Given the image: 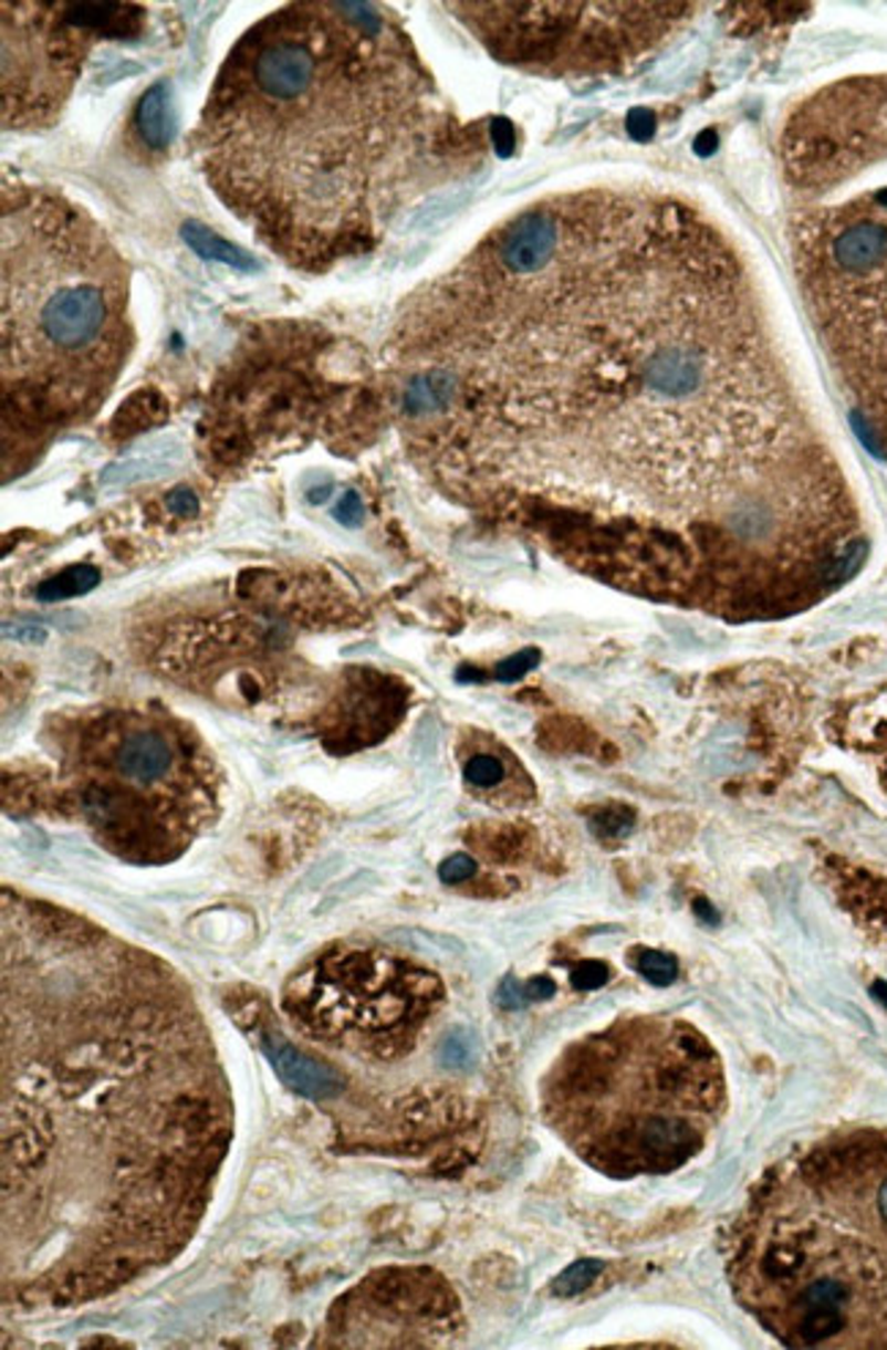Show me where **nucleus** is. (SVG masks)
<instances>
[{
  "mask_svg": "<svg viewBox=\"0 0 887 1350\" xmlns=\"http://www.w3.org/2000/svg\"><path fill=\"white\" fill-rule=\"evenodd\" d=\"M6 636L9 639H20V641H31V645H36V641H44V630L42 628H31V625H6Z\"/></svg>",
  "mask_w": 887,
  "mask_h": 1350,
  "instance_id": "5701e85b",
  "label": "nucleus"
},
{
  "mask_svg": "<svg viewBox=\"0 0 887 1350\" xmlns=\"http://www.w3.org/2000/svg\"><path fill=\"white\" fill-rule=\"evenodd\" d=\"M693 911H697V914L702 917V920L708 922V925H716V922H719V914H716V909L705 898L693 900Z\"/></svg>",
  "mask_w": 887,
  "mask_h": 1350,
  "instance_id": "393cba45",
  "label": "nucleus"
},
{
  "mask_svg": "<svg viewBox=\"0 0 887 1350\" xmlns=\"http://www.w3.org/2000/svg\"><path fill=\"white\" fill-rule=\"evenodd\" d=\"M803 290L827 347L887 442V178L797 219Z\"/></svg>",
  "mask_w": 887,
  "mask_h": 1350,
  "instance_id": "7ed1b4c3",
  "label": "nucleus"
},
{
  "mask_svg": "<svg viewBox=\"0 0 887 1350\" xmlns=\"http://www.w3.org/2000/svg\"><path fill=\"white\" fill-rule=\"evenodd\" d=\"M632 824H634V814H628L626 808L604 810V814H598L593 818L595 833H601V835H626L628 829H632Z\"/></svg>",
  "mask_w": 887,
  "mask_h": 1350,
  "instance_id": "dca6fc26",
  "label": "nucleus"
},
{
  "mask_svg": "<svg viewBox=\"0 0 887 1350\" xmlns=\"http://www.w3.org/2000/svg\"><path fill=\"white\" fill-rule=\"evenodd\" d=\"M167 507L175 513V516L189 519V516H195L197 507H200V502H197L195 491L180 486V489H175L173 494L167 496Z\"/></svg>",
  "mask_w": 887,
  "mask_h": 1350,
  "instance_id": "aec40b11",
  "label": "nucleus"
},
{
  "mask_svg": "<svg viewBox=\"0 0 887 1350\" xmlns=\"http://www.w3.org/2000/svg\"><path fill=\"white\" fill-rule=\"evenodd\" d=\"M601 1268H604L601 1260H576L574 1266H568L557 1279H554V1285H552L554 1294L557 1296L582 1294V1290L591 1288V1285L595 1283V1277L601 1274Z\"/></svg>",
  "mask_w": 887,
  "mask_h": 1350,
  "instance_id": "ddd939ff",
  "label": "nucleus"
},
{
  "mask_svg": "<svg viewBox=\"0 0 887 1350\" xmlns=\"http://www.w3.org/2000/svg\"><path fill=\"white\" fill-rule=\"evenodd\" d=\"M729 1279L784 1346L887 1350V1132L775 1168L734 1227Z\"/></svg>",
  "mask_w": 887,
  "mask_h": 1350,
  "instance_id": "f257e3e1",
  "label": "nucleus"
},
{
  "mask_svg": "<svg viewBox=\"0 0 887 1350\" xmlns=\"http://www.w3.org/2000/svg\"><path fill=\"white\" fill-rule=\"evenodd\" d=\"M476 873V859L470 855H453L440 865V879L446 885H459V881L470 879Z\"/></svg>",
  "mask_w": 887,
  "mask_h": 1350,
  "instance_id": "a211bd4d",
  "label": "nucleus"
},
{
  "mask_svg": "<svg viewBox=\"0 0 887 1350\" xmlns=\"http://www.w3.org/2000/svg\"><path fill=\"white\" fill-rule=\"evenodd\" d=\"M503 775H505L503 762L494 756H487V753H481V756H472L470 762L465 764V781L470 783V786L492 788L503 781Z\"/></svg>",
  "mask_w": 887,
  "mask_h": 1350,
  "instance_id": "4468645a",
  "label": "nucleus"
},
{
  "mask_svg": "<svg viewBox=\"0 0 887 1350\" xmlns=\"http://www.w3.org/2000/svg\"><path fill=\"white\" fill-rule=\"evenodd\" d=\"M524 996L528 1002H546L554 996V982L550 977H535L524 985Z\"/></svg>",
  "mask_w": 887,
  "mask_h": 1350,
  "instance_id": "412c9836",
  "label": "nucleus"
},
{
  "mask_svg": "<svg viewBox=\"0 0 887 1350\" xmlns=\"http://www.w3.org/2000/svg\"><path fill=\"white\" fill-rule=\"evenodd\" d=\"M634 969L653 985H672L677 980V961L667 952L658 950H636L634 952Z\"/></svg>",
  "mask_w": 887,
  "mask_h": 1350,
  "instance_id": "f8f14e48",
  "label": "nucleus"
},
{
  "mask_svg": "<svg viewBox=\"0 0 887 1350\" xmlns=\"http://www.w3.org/2000/svg\"><path fill=\"white\" fill-rule=\"evenodd\" d=\"M180 236H184V241L189 243V249H195L202 260L221 262V265L238 268V271H254L257 268L254 260L247 254V251L238 249V245H232L230 241H225L221 236H216L213 230H208V227L200 224V221H186V224L180 227Z\"/></svg>",
  "mask_w": 887,
  "mask_h": 1350,
  "instance_id": "1a4fd4ad",
  "label": "nucleus"
},
{
  "mask_svg": "<svg viewBox=\"0 0 887 1350\" xmlns=\"http://www.w3.org/2000/svg\"><path fill=\"white\" fill-rule=\"evenodd\" d=\"M137 128L154 150H165L175 132V113L167 85H154L137 107Z\"/></svg>",
  "mask_w": 887,
  "mask_h": 1350,
  "instance_id": "6e6552de",
  "label": "nucleus"
},
{
  "mask_svg": "<svg viewBox=\"0 0 887 1350\" xmlns=\"http://www.w3.org/2000/svg\"><path fill=\"white\" fill-rule=\"evenodd\" d=\"M98 582H102V573L93 568V565H72V568L61 571L58 576L39 584L36 598L44 600V604L77 598V595L91 593Z\"/></svg>",
  "mask_w": 887,
  "mask_h": 1350,
  "instance_id": "9d476101",
  "label": "nucleus"
},
{
  "mask_svg": "<svg viewBox=\"0 0 887 1350\" xmlns=\"http://www.w3.org/2000/svg\"><path fill=\"white\" fill-rule=\"evenodd\" d=\"M498 998L503 1007H522V1004L528 1002V996H524V987L513 980H505L503 985H500Z\"/></svg>",
  "mask_w": 887,
  "mask_h": 1350,
  "instance_id": "4be33fe9",
  "label": "nucleus"
},
{
  "mask_svg": "<svg viewBox=\"0 0 887 1350\" xmlns=\"http://www.w3.org/2000/svg\"><path fill=\"white\" fill-rule=\"evenodd\" d=\"M440 1002V982L394 957L353 955L317 972L312 1009L328 1026L396 1032L421 1023Z\"/></svg>",
  "mask_w": 887,
  "mask_h": 1350,
  "instance_id": "39448f33",
  "label": "nucleus"
},
{
  "mask_svg": "<svg viewBox=\"0 0 887 1350\" xmlns=\"http://www.w3.org/2000/svg\"><path fill=\"white\" fill-rule=\"evenodd\" d=\"M727 1108L723 1067L697 1026L615 1023L574 1045L546 1080L544 1110L585 1162L615 1179L664 1176L699 1154Z\"/></svg>",
  "mask_w": 887,
  "mask_h": 1350,
  "instance_id": "f03ea898",
  "label": "nucleus"
},
{
  "mask_svg": "<svg viewBox=\"0 0 887 1350\" xmlns=\"http://www.w3.org/2000/svg\"><path fill=\"white\" fill-rule=\"evenodd\" d=\"M334 516L347 527H358L361 519H364V502H361L358 491H344L342 500L336 502Z\"/></svg>",
  "mask_w": 887,
  "mask_h": 1350,
  "instance_id": "6ab92c4d",
  "label": "nucleus"
},
{
  "mask_svg": "<svg viewBox=\"0 0 887 1350\" xmlns=\"http://www.w3.org/2000/svg\"><path fill=\"white\" fill-rule=\"evenodd\" d=\"M36 320H31L36 342L61 355L63 364H77L80 355L102 349V336L113 314L102 286L85 282L77 273H63L58 284L36 290Z\"/></svg>",
  "mask_w": 887,
  "mask_h": 1350,
  "instance_id": "423d86ee",
  "label": "nucleus"
},
{
  "mask_svg": "<svg viewBox=\"0 0 887 1350\" xmlns=\"http://www.w3.org/2000/svg\"><path fill=\"white\" fill-rule=\"evenodd\" d=\"M539 660H541L539 650H522V652L511 655V658H505L503 663L494 669V674H498V680L513 682V680H519V677L530 674V671L539 666Z\"/></svg>",
  "mask_w": 887,
  "mask_h": 1350,
  "instance_id": "2eb2a0df",
  "label": "nucleus"
},
{
  "mask_svg": "<svg viewBox=\"0 0 887 1350\" xmlns=\"http://www.w3.org/2000/svg\"><path fill=\"white\" fill-rule=\"evenodd\" d=\"M492 128H494V132H492L494 145H498V150H500V154L508 156V154H511V145H513V132H511V126H508L505 121H494V126H492Z\"/></svg>",
  "mask_w": 887,
  "mask_h": 1350,
  "instance_id": "b1692460",
  "label": "nucleus"
},
{
  "mask_svg": "<svg viewBox=\"0 0 887 1350\" xmlns=\"http://www.w3.org/2000/svg\"><path fill=\"white\" fill-rule=\"evenodd\" d=\"M165 415H167V407L159 396L139 390L134 399H128L126 405L121 407L113 429H115V435H137V431L150 429V426L159 423Z\"/></svg>",
  "mask_w": 887,
  "mask_h": 1350,
  "instance_id": "9b49d317",
  "label": "nucleus"
},
{
  "mask_svg": "<svg viewBox=\"0 0 887 1350\" xmlns=\"http://www.w3.org/2000/svg\"><path fill=\"white\" fill-rule=\"evenodd\" d=\"M262 1050H265L268 1061L276 1069L279 1078L284 1080V1086H290L301 1097L325 1100V1097H334L342 1091V1078L328 1064L298 1050L282 1034H262Z\"/></svg>",
  "mask_w": 887,
  "mask_h": 1350,
  "instance_id": "0eeeda50",
  "label": "nucleus"
},
{
  "mask_svg": "<svg viewBox=\"0 0 887 1350\" xmlns=\"http://www.w3.org/2000/svg\"><path fill=\"white\" fill-rule=\"evenodd\" d=\"M189 762L186 740L167 721H109L87 758L91 777L80 786V810L93 829L124 838L121 851H165L159 833L184 818L197 792Z\"/></svg>",
  "mask_w": 887,
  "mask_h": 1350,
  "instance_id": "20e7f679",
  "label": "nucleus"
},
{
  "mask_svg": "<svg viewBox=\"0 0 887 1350\" xmlns=\"http://www.w3.org/2000/svg\"><path fill=\"white\" fill-rule=\"evenodd\" d=\"M606 980H609V969L598 961H587L571 972V982H574V987H582V991H595V987L604 985Z\"/></svg>",
  "mask_w": 887,
  "mask_h": 1350,
  "instance_id": "f3484780",
  "label": "nucleus"
}]
</instances>
